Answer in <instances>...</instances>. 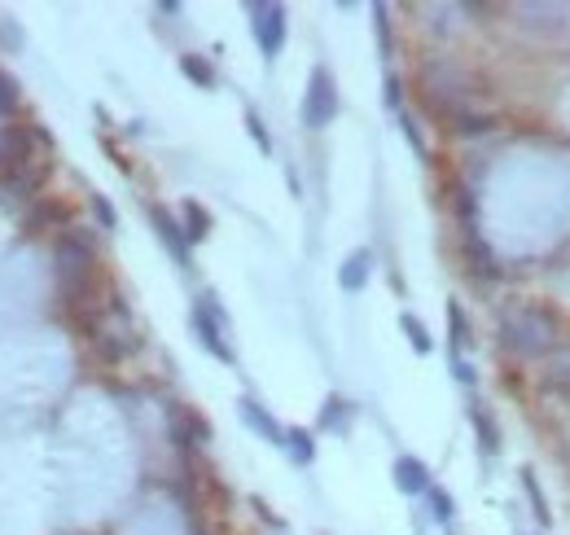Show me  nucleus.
Segmentation results:
<instances>
[{"instance_id":"7ed1b4c3","label":"nucleus","mask_w":570,"mask_h":535,"mask_svg":"<svg viewBox=\"0 0 570 535\" xmlns=\"http://www.w3.org/2000/svg\"><path fill=\"white\" fill-rule=\"evenodd\" d=\"M298 119H303V128H312V132L329 128L338 119V88H334L329 66H312L307 93H303V105H298Z\"/></svg>"},{"instance_id":"ddd939ff","label":"nucleus","mask_w":570,"mask_h":535,"mask_svg":"<svg viewBox=\"0 0 570 535\" xmlns=\"http://www.w3.org/2000/svg\"><path fill=\"white\" fill-rule=\"evenodd\" d=\"M285 448H290V457H295L298 465H312V461H316V439H312V431H285Z\"/></svg>"},{"instance_id":"2eb2a0df","label":"nucleus","mask_w":570,"mask_h":535,"mask_svg":"<svg viewBox=\"0 0 570 535\" xmlns=\"http://www.w3.org/2000/svg\"><path fill=\"white\" fill-rule=\"evenodd\" d=\"M347 412H351V404L343 395H329L321 408V426L325 431H347Z\"/></svg>"},{"instance_id":"dca6fc26","label":"nucleus","mask_w":570,"mask_h":535,"mask_svg":"<svg viewBox=\"0 0 570 535\" xmlns=\"http://www.w3.org/2000/svg\"><path fill=\"white\" fill-rule=\"evenodd\" d=\"M447 321H452V356H461V347L470 342V321H465L461 303H447Z\"/></svg>"},{"instance_id":"6ab92c4d","label":"nucleus","mask_w":570,"mask_h":535,"mask_svg":"<svg viewBox=\"0 0 570 535\" xmlns=\"http://www.w3.org/2000/svg\"><path fill=\"white\" fill-rule=\"evenodd\" d=\"M425 496H430V518H435V522H452V513H456L452 496H447V491H439V487H430Z\"/></svg>"},{"instance_id":"5701e85b","label":"nucleus","mask_w":570,"mask_h":535,"mask_svg":"<svg viewBox=\"0 0 570 535\" xmlns=\"http://www.w3.org/2000/svg\"><path fill=\"white\" fill-rule=\"evenodd\" d=\"M14 105H18V84L0 71V114H14Z\"/></svg>"},{"instance_id":"f257e3e1","label":"nucleus","mask_w":570,"mask_h":535,"mask_svg":"<svg viewBox=\"0 0 570 535\" xmlns=\"http://www.w3.org/2000/svg\"><path fill=\"white\" fill-rule=\"evenodd\" d=\"M500 338L509 352L518 356H545L553 347V321L545 312H531V307H514L500 316Z\"/></svg>"},{"instance_id":"9d476101","label":"nucleus","mask_w":570,"mask_h":535,"mask_svg":"<svg viewBox=\"0 0 570 535\" xmlns=\"http://www.w3.org/2000/svg\"><path fill=\"white\" fill-rule=\"evenodd\" d=\"M470 421H474V431H478V439H483V452L496 457L500 452V431H496V421H492V412H487L483 404H470Z\"/></svg>"},{"instance_id":"a211bd4d","label":"nucleus","mask_w":570,"mask_h":535,"mask_svg":"<svg viewBox=\"0 0 570 535\" xmlns=\"http://www.w3.org/2000/svg\"><path fill=\"white\" fill-rule=\"evenodd\" d=\"M522 487H526V496H531V510H535V518H540V522H548V500H545V491H540V483H535V474H531V470H522Z\"/></svg>"},{"instance_id":"1a4fd4ad","label":"nucleus","mask_w":570,"mask_h":535,"mask_svg":"<svg viewBox=\"0 0 570 535\" xmlns=\"http://www.w3.org/2000/svg\"><path fill=\"white\" fill-rule=\"evenodd\" d=\"M395 487L404 496H425L430 491V470L417 457H399L395 461Z\"/></svg>"},{"instance_id":"39448f33","label":"nucleus","mask_w":570,"mask_h":535,"mask_svg":"<svg viewBox=\"0 0 570 535\" xmlns=\"http://www.w3.org/2000/svg\"><path fill=\"white\" fill-rule=\"evenodd\" d=\"M250 31H255V45H259V53L273 62L276 53L285 49V35H290L285 5H276V0H255V5H250Z\"/></svg>"},{"instance_id":"412c9836","label":"nucleus","mask_w":570,"mask_h":535,"mask_svg":"<svg viewBox=\"0 0 570 535\" xmlns=\"http://www.w3.org/2000/svg\"><path fill=\"white\" fill-rule=\"evenodd\" d=\"M373 26H377V45H382V57H391V23H386V5H373Z\"/></svg>"},{"instance_id":"f3484780","label":"nucleus","mask_w":570,"mask_h":535,"mask_svg":"<svg viewBox=\"0 0 570 535\" xmlns=\"http://www.w3.org/2000/svg\"><path fill=\"white\" fill-rule=\"evenodd\" d=\"M246 132H250V141L259 145V154H264V158H273V136H268V128H264L259 110H246Z\"/></svg>"},{"instance_id":"423d86ee","label":"nucleus","mask_w":570,"mask_h":535,"mask_svg":"<svg viewBox=\"0 0 570 535\" xmlns=\"http://www.w3.org/2000/svg\"><path fill=\"white\" fill-rule=\"evenodd\" d=\"M149 224L158 233V242L167 246V255H172L180 268H189V237H185V224L175 220L167 206H149Z\"/></svg>"},{"instance_id":"f8f14e48","label":"nucleus","mask_w":570,"mask_h":535,"mask_svg":"<svg viewBox=\"0 0 570 535\" xmlns=\"http://www.w3.org/2000/svg\"><path fill=\"white\" fill-rule=\"evenodd\" d=\"M180 71H185V79H194L198 88H215V66L202 53H180Z\"/></svg>"},{"instance_id":"4be33fe9","label":"nucleus","mask_w":570,"mask_h":535,"mask_svg":"<svg viewBox=\"0 0 570 535\" xmlns=\"http://www.w3.org/2000/svg\"><path fill=\"white\" fill-rule=\"evenodd\" d=\"M399 128H404V136L413 141V150H417V154H425V136H422V128H417V119H413L408 110H399Z\"/></svg>"},{"instance_id":"20e7f679","label":"nucleus","mask_w":570,"mask_h":535,"mask_svg":"<svg viewBox=\"0 0 570 535\" xmlns=\"http://www.w3.org/2000/svg\"><path fill=\"white\" fill-rule=\"evenodd\" d=\"M189 321H194V333H198V342L211 352V356L224 360V364H237L233 347H228V338H224L228 316H224V307L215 303V294H198V303H194V312H189Z\"/></svg>"},{"instance_id":"f03ea898","label":"nucleus","mask_w":570,"mask_h":535,"mask_svg":"<svg viewBox=\"0 0 570 535\" xmlns=\"http://www.w3.org/2000/svg\"><path fill=\"white\" fill-rule=\"evenodd\" d=\"M53 259H57V268H53V272H57V294H62L66 303H75V299L84 294V285H88V272H93V251H88L75 233H62Z\"/></svg>"},{"instance_id":"393cba45","label":"nucleus","mask_w":570,"mask_h":535,"mask_svg":"<svg viewBox=\"0 0 570 535\" xmlns=\"http://www.w3.org/2000/svg\"><path fill=\"white\" fill-rule=\"evenodd\" d=\"M456 128H461V132H487V128H492V119H483V114H478V119H474V114H461V124H456Z\"/></svg>"},{"instance_id":"b1692460","label":"nucleus","mask_w":570,"mask_h":535,"mask_svg":"<svg viewBox=\"0 0 570 535\" xmlns=\"http://www.w3.org/2000/svg\"><path fill=\"white\" fill-rule=\"evenodd\" d=\"M399 102H404V84H399V75H386V105L399 110Z\"/></svg>"},{"instance_id":"0eeeda50","label":"nucleus","mask_w":570,"mask_h":535,"mask_svg":"<svg viewBox=\"0 0 570 535\" xmlns=\"http://www.w3.org/2000/svg\"><path fill=\"white\" fill-rule=\"evenodd\" d=\"M237 412H242V421H246V426L259 434V439H268V443H285L281 421H276V417L264 404H259V400H237Z\"/></svg>"},{"instance_id":"aec40b11","label":"nucleus","mask_w":570,"mask_h":535,"mask_svg":"<svg viewBox=\"0 0 570 535\" xmlns=\"http://www.w3.org/2000/svg\"><path fill=\"white\" fill-rule=\"evenodd\" d=\"M93 215H97L101 229H119V215H115V206L105 193H93Z\"/></svg>"},{"instance_id":"4468645a","label":"nucleus","mask_w":570,"mask_h":535,"mask_svg":"<svg viewBox=\"0 0 570 535\" xmlns=\"http://www.w3.org/2000/svg\"><path fill=\"white\" fill-rule=\"evenodd\" d=\"M399 330L408 333V342H413V352H417V356H430V347H435V342H430L425 325L413 316V312H404V316H399Z\"/></svg>"},{"instance_id":"9b49d317","label":"nucleus","mask_w":570,"mask_h":535,"mask_svg":"<svg viewBox=\"0 0 570 535\" xmlns=\"http://www.w3.org/2000/svg\"><path fill=\"white\" fill-rule=\"evenodd\" d=\"M211 224H215V220H211L206 206L185 203V237H189V246H194V242H206V237H211Z\"/></svg>"},{"instance_id":"6e6552de","label":"nucleus","mask_w":570,"mask_h":535,"mask_svg":"<svg viewBox=\"0 0 570 535\" xmlns=\"http://www.w3.org/2000/svg\"><path fill=\"white\" fill-rule=\"evenodd\" d=\"M373 277V251H351L343 259V268H338V285L347 290V294H360Z\"/></svg>"}]
</instances>
